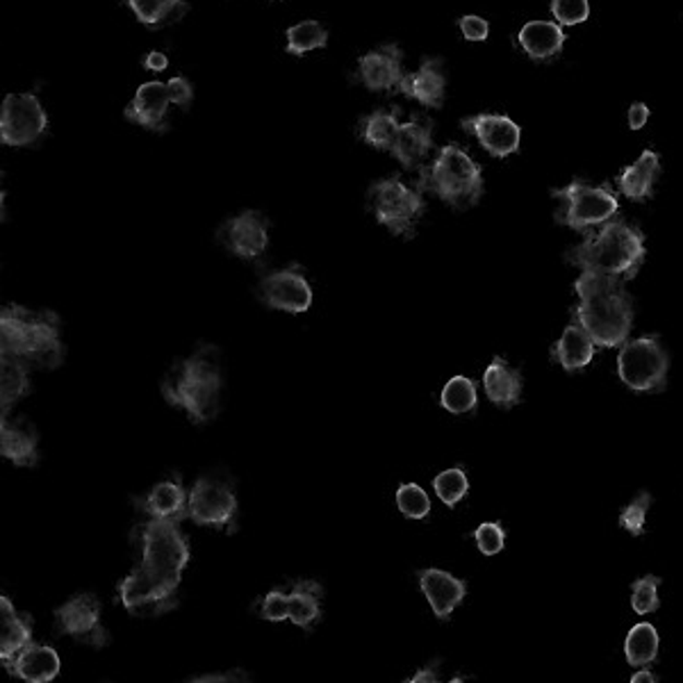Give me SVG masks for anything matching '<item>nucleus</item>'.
Wrapping results in <instances>:
<instances>
[{
  "label": "nucleus",
  "instance_id": "nucleus-1",
  "mask_svg": "<svg viewBox=\"0 0 683 683\" xmlns=\"http://www.w3.org/2000/svg\"><path fill=\"white\" fill-rule=\"evenodd\" d=\"M135 534L142 563L119 584V601L133 615L154 618L175 606L173 595L190 563V542L175 520L150 517Z\"/></svg>",
  "mask_w": 683,
  "mask_h": 683
},
{
  "label": "nucleus",
  "instance_id": "nucleus-2",
  "mask_svg": "<svg viewBox=\"0 0 683 683\" xmlns=\"http://www.w3.org/2000/svg\"><path fill=\"white\" fill-rule=\"evenodd\" d=\"M578 306L574 321L595 340L597 346L613 349L629 340L634 326V306L624 290V281L613 276L584 271L574 281Z\"/></svg>",
  "mask_w": 683,
  "mask_h": 683
},
{
  "label": "nucleus",
  "instance_id": "nucleus-3",
  "mask_svg": "<svg viewBox=\"0 0 683 683\" xmlns=\"http://www.w3.org/2000/svg\"><path fill=\"white\" fill-rule=\"evenodd\" d=\"M0 353L41 369H58L64 363L60 317L50 310L35 313L16 303L5 306L0 313Z\"/></svg>",
  "mask_w": 683,
  "mask_h": 683
},
{
  "label": "nucleus",
  "instance_id": "nucleus-4",
  "mask_svg": "<svg viewBox=\"0 0 683 683\" xmlns=\"http://www.w3.org/2000/svg\"><path fill=\"white\" fill-rule=\"evenodd\" d=\"M162 394L171 406L185 408L196 424L212 422L221 399V361L212 344L200 346L192 358L175 363L162 381Z\"/></svg>",
  "mask_w": 683,
  "mask_h": 683
},
{
  "label": "nucleus",
  "instance_id": "nucleus-5",
  "mask_svg": "<svg viewBox=\"0 0 683 683\" xmlns=\"http://www.w3.org/2000/svg\"><path fill=\"white\" fill-rule=\"evenodd\" d=\"M647 256L645 235L626 221H606L593 235L570 251L568 260L581 271H593L631 281Z\"/></svg>",
  "mask_w": 683,
  "mask_h": 683
},
{
  "label": "nucleus",
  "instance_id": "nucleus-6",
  "mask_svg": "<svg viewBox=\"0 0 683 683\" xmlns=\"http://www.w3.org/2000/svg\"><path fill=\"white\" fill-rule=\"evenodd\" d=\"M419 187L434 192L455 210H467L484 196V171L459 144H449L440 148L431 164L422 169Z\"/></svg>",
  "mask_w": 683,
  "mask_h": 683
},
{
  "label": "nucleus",
  "instance_id": "nucleus-7",
  "mask_svg": "<svg viewBox=\"0 0 683 683\" xmlns=\"http://www.w3.org/2000/svg\"><path fill=\"white\" fill-rule=\"evenodd\" d=\"M369 208L376 221L386 225L392 235L411 237L424 217L426 200L419 190L408 187L399 175L383 179L369 190Z\"/></svg>",
  "mask_w": 683,
  "mask_h": 683
},
{
  "label": "nucleus",
  "instance_id": "nucleus-8",
  "mask_svg": "<svg viewBox=\"0 0 683 683\" xmlns=\"http://www.w3.org/2000/svg\"><path fill=\"white\" fill-rule=\"evenodd\" d=\"M551 196L556 200H561V210L556 212V221L578 233L588 231L593 225L611 221L620 210V200L609 185L593 187L581 181H574L563 190H553Z\"/></svg>",
  "mask_w": 683,
  "mask_h": 683
},
{
  "label": "nucleus",
  "instance_id": "nucleus-9",
  "mask_svg": "<svg viewBox=\"0 0 683 683\" xmlns=\"http://www.w3.org/2000/svg\"><path fill=\"white\" fill-rule=\"evenodd\" d=\"M194 100V89L185 75H175L169 83L150 81L137 87L133 103L125 108V119L142 125L146 131L164 133L169 129L167 112L169 106H179L181 110H190Z\"/></svg>",
  "mask_w": 683,
  "mask_h": 683
},
{
  "label": "nucleus",
  "instance_id": "nucleus-10",
  "mask_svg": "<svg viewBox=\"0 0 683 683\" xmlns=\"http://www.w3.org/2000/svg\"><path fill=\"white\" fill-rule=\"evenodd\" d=\"M670 361L659 338L626 340L618 356L620 381L634 392H661L668 383Z\"/></svg>",
  "mask_w": 683,
  "mask_h": 683
},
{
  "label": "nucleus",
  "instance_id": "nucleus-11",
  "mask_svg": "<svg viewBox=\"0 0 683 683\" xmlns=\"http://www.w3.org/2000/svg\"><path fill=\"white\" fill-rule=\"evenodd\" d=\"M48 131V114L35 94H8L0 108V142L5 146H33Z\"/></svg>",
  "mask_w": 683,
  "mask_h": 683
},
{
  "label": "nucleus",
  "instance_id": "nucleus-12",
  "mask_svg": "<svg viewBox=\"0 0 683 683\" xmlns=\"http://www.w3.org/2000/svg\"><path fill=\"white\" fill-rule=\"evenodd\" d=\"M237 513V497L233 488L221 478L204 476L190 490L187 517L198 526L225 528L231 526Z\"/></svg>",
  "mask_w": 683,
  "mask_h": 683
},
{
  "label": "nucleus",
  "instance_id": "nucleus-13",
  "mask_svg": "<svg viewBox=\"0 0 683 683\" xmlns=\"http://www.w3.org/2000/svg\"><path fill=\"white\" fill-rule=\"evenodd\" d=\"M56 624L60 634H66L78 643L92 647H106L110 634L100 624V601L92 593L75 595L56 611Z\"/></svg>",
  "mask_w": 683,
  "mask_h": 683
},
{
  "label": "nucleus",
  "instance_id": "nucleus-14",
  "mask_svg": "<svg viewBox=\"0 0 683 683\" xmlns=\"http://www.w3.org/2000/svg\"><path fill=\"white\" fill-rule=\"evenodd\" d=\"M258 296L265 306L292 315L306 313L313 306V288L296 265L267 273L258 285Z\"/></svg>",
  "mask_w": 683,
  "mask_h": 683
},
{
  "label": "nucleus",
  "instance_id": "nucleus-15",
  "mask_svg": "<svg viewBox=\"0 0 683 683\" xmlns=\"http://www.w3.org/2000/svg\"><path fill=\"white\" fill-rule=\"evenodd\" d=\"M219 242L242 260H258L269 246V221L256 210H246L221 225Z\"/></svg>",
  "mask_w": 683,
  "mask_h": 683
},
{
  "label": "nucleus",
  "instance_id": "nucleus-16",
  "mask_svg": "<svg viewBox=\"0 0 683 683\" xmlns=\"http://www.w3.org/2000/svg\"><path fill=\"white\" fill-rule=\"evenodd\" d=\"M463 131L474 135L492 158H509L520 150L522 129L503 114H474L461 121Z\"/></svg>",
  "mask_w": 683,
  "mask_h": 683
},
{
  "label": "nucleus",
  "instance_id": "nucleus-17",
  "mask_svg": "<svg viewBox=\"0 0 683 683\" xmlns=\"http://www.w3.org/2000/svg\"><path fill=\"white\" fill-rule=\"evenodd\" d=\"M361 83L369 92H394L403 81V56L399 46H381L358 60Z\"/></svg>",
  "mask_w": 683,
  "mask_h": 683
},
{
  "label": "nucleus",
  "instance_id": "nucleus-18",
  "mask_svg": "<svg viewBox=\"0 0 683 683\" xmlns=\"http://www.w3.org/2000/svg\"><path fill=\"white\" fill-rule=\"evenodd\" d=\"M417 578H419V588L426 601L431 603V609L438 620H449V615L459 609V603L467 595V584L463 578H455L453 574L438 570V568L419 570Z\"/></svg>",
  "mask_w": 683,
  "mask_h": 683
},
{
  "label": "nucleus",
  "instance_id": "nucleus-19",
  "mask_svg": "<svg viewBox=\"0 0 683 683\" xmlns=\"http://www.w3.org/2000/svg\"><path fill=\"white\" fill-rule=\"evenodd\" d=\"M3 663L12 676H19L28 683H48L62 670L60 654L53 647L37 643H28L10 661Z\"/></svg>",
  "mask_w": 683,
  "mask_h": 683
},
{
  "label": "nucleus",
  "instance_id": "nucleus-20",
  "mask_svg": "<svg viewBox=\"0 0 683 683\" xmlns=\"http://www.w3.org/2000/svg\"><path fill=\"white\" fill-rule=\"evenodd\" d=\"M399 92L417 100L424 108L440 110L447 94V75L442 71V60H426L417 71L403 75Z\"/></svg>",
  "mask_w": 683,
  "mask_h": 683
},
{
  "label": "nucleus",
  "instance_id": "nucleus-21",
  "mask_svg": "<svg viewBox=\"0 0 683 683\" xmlns=\"http://www.w3.org/2000/svg\"><path fill=\"white\" fill-rule=\"evenodd\" d=\"M39 436L28 419L0 422V453L16 467H33L39 459Z\"/></svg>",
  "mask_w": 683,
  "mask_h": 683
},
{
  "label": "nucleus",
  "instance_id": "nucleus-22",
  "mask_svg": "<svg viewBox=\"0 0 683 683\" xmlns=\"http://www.w3.org/2000/svg\"><path fill=\"white\" fill-rule=\"evenodd\" d=\"M187 499L190 492H185L181 478H169L160 480L144 499H135V503L148 517L181 522L183 517H187Z\"/></svg>",
  "mask_w": 683,
  "mask_h": 683
},
{
  "label": "nucleus",
  "instance_id": "nucleus-23",
  "mask_svg": "<svg viewBox=\"0 0 683 683\" xmlns=\"http://www.w3.org/2000/svg\"><path fill=\"white\" fill-rule=\"evenodd\" d=\"M431 148H434L431 123H424L415 117L408 123L399 125L390 150L403 169H415L426 160L428 154H431Z\"/></svg>",
  "mask_w": 683,
  "mask_h": 683
},
{
  "label": "nucleus",
  "instance_id": "nucleus-24",
  "mask_svg": "<svg viewBox=\"0 0 683 683\" xmlns=\"http://www.w3.org/2000/svg\"><path fill=\"white\" fill-rule=\"evenodd\" d=\"M486 397L499 408H513L522 399V374L505 358L495 356L484 374Z\"/></svg>",
  "mask_w": 683,
  "mask_h": 683
},
{
  "label": "nucleus",
  "instance_id": "nucleus-25",
  "mask_svg": "<svg viewBox=\"0 0 683 683\" xmlns=\"http://www.w3.org/2000/svg\"><path fill=\"white\" fill-rule=\"evenodd\" d=\"M520 46L530 60H551L561 56L565 46V33L556 21H528L520 31Z\"/></svg>",
  "mask_w": 683,
  "mask_h": 683
},
{
  "label": "nucleus",
  "instance_id": "nucleus-26",
  "mask_svg": "<svg viewBox=\"0 0 683 683\" xmlns=\"http://www.w3.org/2000/svg\"><path fill=\"white\" fill-rule=\"evenodd\" d=\"M595 353H597L595 340L574 321L565 328L561 340L553 344L551 356L559 361V365L565 371H578L593 363Z\"/></svg>",
  "mask_w": 683,
  "mask_h": 683
},
{
  "label": "nucleus",
  "instance_id": "nucleus-27",
  "mask_svg": "<svg viewBox=\"0 0 683 683\" xmlns=\"http://www.w3.org/2000/svg\"><path fill=\"white\" fill-rule=\"evenodd\" d=\"M659 171H661L659 156H656L654 150H643L641 158L620 173V179H618L620 192L631 200L649 198Z\"/></svg>",
  "mask_w": 683,
  "mask_h": 683
},
{
  "label": "nucleus",
  "instance_id": "nucleus-28",
  "mask_svg": "<svg viewBox=\"0 0 683 683\" xmlns=\"http://www.w3.org/2000/svg\"><path fill=\"white\" fill-rule=\"evenodd\" d=\"M31 392V365L0 353V413L8 419L14 403Z\"/></svg>",
  "mask_w": 683,
  "mask_h": 683
},
{
  "label": "nucleus",
  "instance_id": "nucleus-29",
  "mask_svg": "<svg viewBox=\"0 0 683 683\" xmlns=\"http://www.w3.org/2000/svg\"><path fill=\"white\" fill-rule=\"evenodd\" d=\"M33 643V629L14 609L10 597H0V659L10 661L25 645Z\"/></svg>",
  "mask_w": 683,
  "mask_h": 683
},
{
  "label": "nucleus",
  "instance_id": "nucleus-30",
  "mask_svg": "<svg viewBox=\"0 0 683 683\" xmlns=\"http://www.w3.org/2000/svg\"><path fill=\"white\" fill-rule=\"evenodd\" d=\"M321 615V586L315 581H298L288 593V620L310 629Z\"/></svg>",
  "mask_w": 683,
  "mask_h": 683
},
{
  "label": "nucleus",
  "instance_id": "nucleus-31",
  "mask_svg": "<svg viewBox=\"0 0 683 683\" xmlns=\"http://www.w3.org/2000/svg\"><path fill=\"white\" fill-rule=\"evenodd\" d=\"M146 28H164L190 12L187 0H125Z\"/></svg>",
  "mask_w": 683,
  "mask_h": 683
},
{
  "label": "nucleus",
  "instance_id": "nucleus-32",
  "mask_svg": "<svg viewBox=\"0 0 683 683\" xmlns=\"http://www.w3.org/2000/svg\"><path fill=\"white\" fill-rule=\"evenodd\" d=\"M624 656L626 663L634 668H645L656 661L659 656V631L649 622H641L626 634L624 641Z\"/></svg>",
  "mask_w": 683,
  "mask_h": 683
},
{
  "label": "nucleus",
  "instance_id": "nucleus-33",
  "mask_svg": "<svg viewBox=\"0 0 683 683\" xmlns=\"http://www.w3.org/2000/svg\"><path fill=\"white\" fill-rule=\"evenodd\" d=\"M399 125V108L378 110L361 119V139L378 150H390Z\"/></svg>",
  "mask_w": 683,
  "mask_h": 683
},
{
  "label": "nucleus",
  "instance_id": "nucleus-34",
  "mask_svg": "<svg viewBox=\"0 0 683 683\" xmlns=\"http://www.w3.org/2000/svg\"><path fill=\"white\" fill-rule=\"evenodd\" d=\"M478 394L472 378L453 376L440 392V406L451 415H467L476 411Z\"/></svg>",
  "mask_w": 683,
  "mask_h": 683
},
{
  "label": "nucleus",
  "instance_id": "nucleus-35",
  "mask_svg": "<svg viewBox=\"0 0 683 683\" xmlns=\"http://www.w3.org/2000/svg\"><path fill=\"white\" fill-rule=\"evenodd\" d=\"M285 37H288V53L296 58L310 53V50L326 48L328 44V33L319 21H301L292 25V28H288Z\"/></svg>",
  "mask_w": 683,
  "mask_h": 683
},
{
  "label": "nucleus",
  "instance_id": "nucleus-36",
  "mask_svg": "<svg viewBox=\"0 0 683 683\" xmlns=\"http://www.w3.org/2000/svg\"><path fill=\"white\" fill-rule=\"evenodd\" d=\"M434 490L444 505H449V509H455V505H459L469 492V478H467L465 469L451 467V469L440 472L434 478Z\"/></svg>",
  "mask_w": 683,
  "mask_h": 683
},
{
  "label": "nucleus",
  "instance_id": "nucleus-37",
  "mask_svg": "<svg viewBox=\"0 0 683 683\" xmlns=\"http://www.w3.org/2000/svg\"><path fill=\"white\" fill-rule=\"evenodd\" d=\"M394 501L401 515L408 520H424L431 513V499H428V492L417 484H401L397 488Z\"/></svg>",
  "mask_w": 683,
  "mask_h": 683
},
{
  "label": "nucleus",
  "instance_id": "nucleus-38",
  "mask_svg": "<svg viewBox=\"0 0 683 683\" xmlns=\"http://www.w3.org/2000/svg\"><path fill=\"white\" fill-rule=\"evenodd\" d=\"M659 584H661V576H654V574H647L634 581V586H631V609H634L638 615H649L659 611V606H661Z\"/></svg>",
  "mask_w": 683,
  "mask_h": 683
},
{
  "label": "nucleus",
  "instance_id": "nucleus-39",
  "mask_svg": "<svg viewBox=\"0 0 683 683\" xmlns=\"http://www.w3.org/2000/svg\"><path fill=\"white\" fill-rule=\"evenodd\" d=\"M651 505V495L641 492L634 501H631L626 509L620 513V526L629 530L631 536H643L647 526V513Z\"/></svg>",
  "mask_w": 683,
  "mask_h": 683
},
{
  "label": "nucleus",
  "instance_id": "nucleus-40",
  "mask_svg": "<svg viewBox=\"0 0 683 683\" xmlns=\"http://www.w3.org/2000/svg\"><path fill=\"white\" fill-rule=\"evenodd\" d=\"M551 14L561 25H578L588 21L590 3L588 0H551Z\"/></svg>",
  "mask_w": 683,
  "mask_h": 683
},
{
  "label": "nucleus",
  "instance_id": "nucleus-41",
  "mask_svg": "<svg viewBox=\"0 0 683 683\" xmlns=\"http://www.w3.org/2000/svg\"><path fill=\"white\" fill-rule=\"evenodd\" d=\"M474 540H476V547L480 549V553L495 556L505 545V530L499 522H484L474 530Z\"/></svg>",
  "mask_w": 683,
  "mask_h": 683
},
{
  "label": "nucleus",
  "instance_id": "nucleus-42",
  "mask_svg": "<svg viewBox=\"0 0 683 683\" xmlns=\"http://www.w3.org/2000/svg\"><path fill=\"white\" fill-rule=\"evenodd\" d=\"M263 618L267 622H283L288 620V593L283 590H271L263 599Z\"/></svg>",
  "mask_w": 683,
  "mask_h": 683
},
{
  "label": "nucleus",
  "instance_id": "nucleus-43",
  "mask_svg": "<svg viewBox=\"0 0 683 683\" xmlns=\"http://www.w3.org/2000/svg\"><path fill=\"white\" fill-rule=\"evenodd\" d=\"M459 28L463 33L465 39L469 41H486L488 39V33H490V25L486 19H480L476 14H467L459 21Z\"/></svg>",
  "mask_w": 683,
  "mask_h": 683
},
{
  "label": "nucleus",
  "instance_id": "nucleus-44",
  "mask_svg": "<svg viewBox=\"0 0 683 683\" xmlns=\"http://www.w3.org/2000/svg\"><path fill=\"white\" fill-rule=\"evenodd\" d=\"M248 672L244 670H235V672H215V674H206V676H194V683H225V681H248Z\"/></svg>",
  "mask_w": 683,
  "mask_h": 683
},
{
  "label": "nucleus",
  "instance_id": "nucleus-45",
  "mask_svg": "<svg viewBox=\"0 0 683 683\" xmlns=\"http://www.w3.org/2000/svg\"><path fill=\"white\" fill-rule=\"evenodd\" d=\"M649 119V108L645 103H634L629 108V125L631 131H641Z\"/></svg>",
  "mask_w": 683,
  "mask_h": 683
},
{
  "label": "nucleus",
  "instance_id": "nucleus-46",
  "mask_svg": "<svg viewBox=\"0 0 683 683\" xmlns=\"http://www.w3.org/2000/svg\"><path fill=\"white\" fill-rule=\"evenodd\" d=\"M167 66H169L167 56H164V53H158V50H154V53H148V56L144 58V69H148V71L160 73V71H164Z\"/></svg>",
  "mask_w": 683,
  "mask_h": 683
},
{
  "label": "nucleus",
  "instance_id": "nucleus-47",
  "mask_svg": "<svg viewBox=\"0 0 683 683\" xmlns=\"http://www.w3.org/2000/svg\"><path fill=\"white\" fill-rule=\"evenodd\" d=\"M408 681L413 683H419V681H438V661L434 666H428L424 670H419L415 676H411Z\"/></svg>",
  "mask_w": 683,
  "mask_h": 683
},
{
  "label": "nucleus",
  "instance_id": "nucleus-48",
  "mask_svg": "<svg viewBox=\"0 0 683 683\" xmlns=\"http://www.w3.org/2000/svg\"><path fill=\"white\" fill-rule=\"evenodd\" d=\"M643 681H649V683H654V681H656V676H654L651 672H647V670H643V672H638V674H634V676H631V683H643Z\"/></svg>",
  "mask_w": 683,
  "mask_h": 683
}]
</instances>
